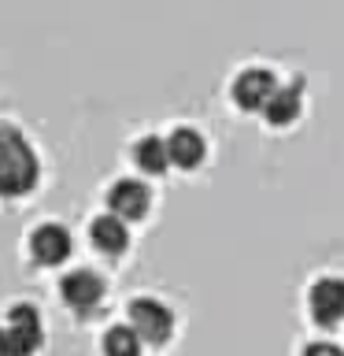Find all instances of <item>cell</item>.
Instances as JSON below:
<instances>
[{"instance_id": "1", "label": "cell", "mask_w": 344, "mask_h": 356, "mask_svg": "<svg viewBox=\"0 0 344 356\" xmlns=\"http://www.w3.org/2000/svg\"><path fill=\"white\" fill-rule=\"evenodd\" d=\"M41 163L15 127H0V197H26L37 186Z\"/></svg>"}, {"instance_id": "2", "label": "cell", "mask_w": 344, "mask_h": 356, "mask_svg": "<svg viewBox=\"0 0 344 356\" xmlns=\"http://www.w3.org/2000/svg\"><path fill=\"white\" fill-rule=\"evenodd\" d=\"M41 316L33 305H15L0 323V356H33L41 349Z\"/></svg>"}, {"instance_id": "3", "label": "cell", "mask_w": 344, "mask_h": 356, "mask_svg": "<svg viewBox=\"0 0 344 356\" xmlns=\"http://www.w3.org/2000/svg\"><path fill=\"white\" fill-rule=\"evenodd\" d=\"M130 327L141 334V341L163 345L166 338H171V330H174V316H171L166 305H160V300L141 297V300L130 305Z\"/></svg>"}, {"instance_id": "4", "label": "cell", "mask_w": 344, "mask_h": 356, "mask_svg": "<svg viewBox=\"0 0 344 356\" xmlns=\"http://www.w3.org/2000/svg\"><path fill=\"white\" fill-rule=\"evenodd\" d=\"M307 305H311V319L318 327H337L344 319V278H318L307 293Z\"/></svg>"}, {"instance_id": "5", "label": "cell", "mask_w": 344, "mask_h": 356, "mask_svg": "<svg viewBox=\"0 0 344 356\" xmlns=\"http://www.w3.org/2000/svg\"><path fill=\"white\" fill-rule=\"evenodd\" d=\"M30 256L44 267H55L71 256V234L60 222H41L37 230L30 234Z\"/></svg>"}, {"instance_id": "6", "label": "cell", "mask_w": 344, "mask_h": 356, "mask_svg": "<svg viewBox=\"0 0 344 356\" xmlns=\"http://www.w3.org/2000/svg\"><path fill=\"white\" fill-rule=\"evenodd\" d=\"M274 74L270 71H259V67H252V71H244L233 78V100H237V108L244 111H263L266 100L274 97Z\"/></svg>"}, {"instance_id": "7", "label": "cell", "mask_w": 344, "mask_h": 356, "mask_svg": "<svg viewBox=\"0 0 344 356\" xmlns=\"http://www.w3.org/2000/svg\"><path fill=\"white\" fill-rule=\"evenodd\" d=\"M60 293L74 312H93L100 300H104V278H100L96 271H85L82 267V271H71L63 278Z\"/></svg>"}, {"instance_id": "8", "label": "cell", "mask_w": 344, "mask_h": 356, "mask_svg": "<svg viewBox=\"0 0 344 356\" xmlns=\"http://www.w3.org/2000/svg\"><path fill=\"white\" fill-rule=\"evenodd\" d=\"M152 204V193L144 182H133V178H122L119 186H111L108 193V208L115 211L119 219H144Z\"/></svg>"}, {"instance_id": "9", "label": "cell", "mask_w": 344, "mask_h": 356, "mask_svg": "<svg viewBox=\"0 0 344 356\" xmlns=\"http://www.w3.org/2000/svg\"><path fill=\"white\" fill-rule=\"evenodd\" d=\"M166 152H171V163H174V167H182V171H193V167L204 163L207 145H204V138H200L196 130L182 127V130H174L171 138H166Z\"/></svg>"}, {"instance_id": "10", "label": "cell", "mask_w": 344, "mask_h": 356, "mask_svg": "<svg viewBox=\"0 0 344 356\" xmlns=\"http://www.w3.org/2000/svg\"><path fill=\"white\" fill-rule=\"evenodd\" d=\"M89 238H93V245H96L104 256H119V252H126V245H130V230H126V222H122L115 211H111V216L93 219Z\"/></svg>"}, {"instance_id": "11", "label": "cell", "mask_w": 344, "mask_h": 356, "mask_svg": "<svg viewBox=\"0 0 344 356\" xmlns=\"http://www.w3.org/2000/svg\"><path fill=\"white\" fill-rule=\"evenodd\" d=\"M300 86H277L274 89V97L266 100V122H270V127H289V122H293L296 115H300Z\"/></svg>"}, {"instance_id": "12", "label": "cell", "mask_w": 344, "mask_h": 356, "mask_svg": "<svg viewBox=\"0 0 344 356\" xmlns=\"http://www.w3.org/2000/svg\"><path fill=\"white\" fill-rule=\"evenodd\" d=\"M133 160L144 175H163L166 163H171V152H166V141L163 138H141L133 145Z\"/></svg>"}, {"instance_id": "13", "label": "cell", "mask_w": 344, "mask_h": 356, "mask_svg": "<svg viewBox=\"0 0 344 356\" xmlns=\"http://www.w3.org/2000/svg\"><path fill=\"white\" fill-rule=\"evenodd\" d=\"M104 353L108 356H141V334L133 327H111L104 334Z\"/></svg>"}, {"instance_id": "14", "label": "cell", "mask_w": 344, "mask_h": 356, "mask_svg": "<svg viewBox=\"0 0 344 356\" xmlns=\"http://www.w3.org/2000/svg\"><path fill=\"white\" fill-rule=\"evenodd\" d=\"M304 356H344V349H337V345H329V341H315L304 349Z\"/></svg>"}]
</instances>
